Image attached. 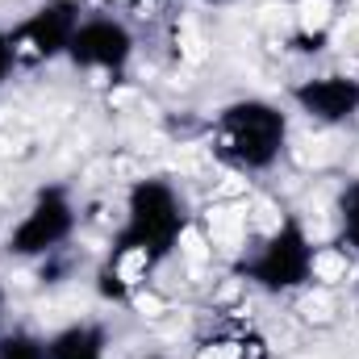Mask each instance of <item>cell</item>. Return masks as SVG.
Returning a JSON list of instances; mask_svg holds the SVG:
<instances>
[{"instance_id": "10", "label": "cell", "mask_w": 359, "mask_h": 359, "mask_svg": "<svg viewBox=\"0 0 359 359\" xmlns=\"http://www.w3.org/2000/svg\"><path fill=\"white\" fill-rule=\"evenodd\" d=\"M209 247H222V251H238V247H247V230H251V222H247V213L243 209H234V205H213L209 209Z\"/></svg>"}, {"instance_id": "12", "label": "cell", "mask_w": 359, "mask_h": 359, "mask_svg": "<svg viewBox=\"0 0 359 359\" xmlns=\"http://www.w3.org/2000/svg\"><path fill=\"white\" fill-rule=\"evenodd\" d=\"M339 222H343V251H359V180L347 184L339 201Z\"/></svg>"}, {"instance_id": "13", "label": "cell", "mask_w": 359, "mask_h": 359, "mask_svg": "<svg viewBox=\"0 0 359 359\" xmlns=\"http://www.w3.org/2000/svg\"><path fill=\"white\" fill-rule=\"evenodd\" d=\"M17 67V55H13V42H8V34H0V84L8 80V72Z\"/></svg>"}, {"instance_id": "2", "label": "cell", "mask_w": 359, "mask_h": 359, "mask_svg": "<svg viewBox=\"0 0 359 359\" xmlns=\"http://www.w3.org/2000/svg\"><path fill=\"white\" fill-rule=\"evenodd\" d=\"M188 222H184V205H180L176 188H168L163 180H138L126 205V226L117 234L121 247H142L155 259H163L180 238H184Z\"/></svg>"}, {"instance_id": "7", "label": "cell", "mask_w": 359, "mask_h": 359, "mask_svg": "<svg viewBox=\"0 0 359 359\" xmlns=\"http://www.w3.org/2000/svg\"><path fill=\"white\" fill-rule=\"evenodd\" d=\"M301 113H309L322 126H343L359 113V80L351 76H313L292 88Z\"/></svg>"}, {"instance_id": "6", "label": "cell", "mask_w": 359, "mask_h": 359, "mask_svg": "<svg viewBox=\"0 0 359 359\" xmlns=\"http://www.w3.org/2000/svg\"><path fill=\"white\" fill-rule=\"evenodd\" d=\"M67 55L76 67H88V72H121L126 59L134 55V38L121 21L92 17V21H80V29L72 34Z\"/></svg>"}, {"instance_id": "1", "label": "cell", "mask_w": 359, "mask_h": 359, "mask_svg": "<svg viewBox=\"0 0 359 359\" xmlns=\"http://www.w3.org/2000/svg\"><path fill=\"white\" fill-rule=\"evenodd\" d=\"M288 117L268 100H234L213 126V159L234 172H268L284 155Z\"/></svg>"}, {"instance_id": "11", "label": "cell", "mask_w": 359, "mask_h": 359, "mask_svg": "<svg viewBox=\"0 0 359 359\" xmlns=\"http://www.w3.org/2000/svg\"><path fill=\"white\" fill-rule=\"evenodd\" d=\"M330 17H334V4H330V0H301V4H297V34H301L305 42H322Z\"/></svg>"}, {"instance_id": "4", "label": "cell", "mask_w": 359, "mask_h": 359, "mask_svg": "<svg viewBox=\"0 0 359 359\" xmlns=\"http://www.w3.org/2000/svg\"><path fill=\"white\" fill-rule=\"evenodd\" d=\"M76 29H80V0H46L21 25L8 29V42L17 63H46L55 55H67Z\"/></svg>"}, {"instance_id": "15", "label": "cell", "mask_w": 359, "mask_h": 359, "mask_svg": "<svg viewBox=\"0 0 359 359\" xmlns=\"http://www.w3.org/2000/svg\"><path fill=\"white\" fill-rule=\"evenodd\" d=\"M151 359H159V355H151Z\"/></svg>"}, {"instance_id": "8", "label": "cell", "mask_w": 359, "mask_h": 359, "mask_svg": "<svg viewBox=\"0 0 359 359\" xmlns=\"http://www.w3.org/2000/svg\"><path fill=\"white\" fill-rule=\"evenodd\" d=\"M46 359H104V334L88 322H76L46 343Z\"/></svg>"}, {"instance_id": "5", "label": "cell", "mask_w": 359, "mask_h": 359, "mask_svg": "<svg viewBox=\"0 0 359 359\" xmlns=\"http://www.w3.org/2000/svg\"><path fill=\"white\" fill-rule=\"evenodd\" d=\"M76 230V209L67 201V192L59 188H46L38 192V201L29 205V213L17 222V230L8 234V251L29 259V255H46L55 251L67 234Z\"/></svg>"}, {"instance_id": "9", "label": "cell", "mask_w": 359, "mask_h": 359, "mask_svg": "<svg viewBox=\"0 0 359 359\" xmlns=\"http://www.w3.org/2000/svg\"><path fill=\"white\" fill-rule=\"evenodd\" d=\"M192 359H268V347L255 330H222L205 339Z\"/></svg>"}, {"instance_id": "3", "label": "cell", "mask_w": 359, "mask_h": 359, "mask_svg": "<svg viewBox=\"0 0 359 359\" xmlns=\"http://www.w3.org/2000/svg\"><path fill=\"white\" fill-rule=\"evenodd\" d=\"M313 251L318 247H309L305 230L292 217H280L259 243V251L243 264V271L251 284L268 292H292L301 284H313Z\"/></svg>"}, {"instance_id": "14", "label": "cell", "mask_w": 359, "mask_h": 359, "mask_svg": "<svg viewBox=\"0 0 359 359\" xmlns=\"http://www.w3.org/2000/svg\"><path fill=\"white\" fill-rule=\"evenodd\" d=\"M0 313H4V284H0Z\"/></svg>"}]
</instances>
